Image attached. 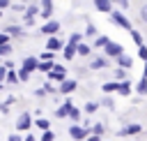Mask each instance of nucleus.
<instances>
[{"mask_svg": "<svg viewBox=\"0 0 147 141\" xmlns=\"http://www.w3.org/2000/svg\"><path fill=\"white\" fill-rule=\"evenodd\" d=\"M110 21H113V23H117V25H122L124 30H133V28H131V21H129L122 12H117V9H113V12H110Z\"/></svg>", "mask_w": 147, "mask_h": 141, "instance_id": "f257e3e1", "label": "nucleus"}, {"mask_svg": "<svg viewBox=\"0 0 147 141\" xmlns=\"http://www.w3.org/2000/svg\"><path fill=\"white\" fill-rule=\"evenodd\" d=\"M87 134H90V127H83V125H71V127H69V136L76 139V141L87 139Z\"/></svg>", "mask_w": 147, "mask_h": 141, "instance_id": "f03ea898", "label": "nucleus"}, {"mask_svg": "<svg viewBox=\"0 0 147 141\" xmlns=\"http://www.w3.org/2000/svg\"><path fill=\"white\" fill-rule=\"evenodd\" d=\"M48 79H51V81H60V83H64V81H67V69H64L62 65H55V67L48 72Z\"/></svg>", "mask_w": 147, "mask_h": 141, "instance_id": "7ed1b4c3", "label": "nucleus"}, {"mask_svg": "<svg viewBox=\"0 0 147 141\" xmlns=\"http://www.w3.org/2000/svg\"><path fill=\"white\" fill-rule=\"evenodd\" d=\"M106 53H108L110 58H119L124 51H122V46H119L117 42H108V46H106Z\"/></svg>", "mask_w": 147, "mask_h": 141, "instance_id": "20e7f679", "label": "nucleus"}, {"mask_svg": "<svg viewBox=\"0 0 147 141\" xmlns=\"http://www.w3.org/2000/svg\"><path fill=\"white\" fill-rule=\"evenodd\" d=\"M60 30V23L57 21H46L44 25H41V32H46V35H53V32H57Z\"/></svg>", "mask_w": 147, "mask_h": 141, "instance_id": "39448f33", "label": "nucleus"}, {"mask_svg": "<svg viewBox=\"0 0 147 141\" xmlns=\"http://www.w3.org/2000/svg\"><path fill=\"white\" fill-rule=\"evenodd\" d=\"M30 123H32L30 113H21V116H18V123H16V127H18V129H30Z\"/></svg>", "mask_w": 147, "mask_h": 141, "instance_id": "423d86ee", "label": "nucleus"}, {"mask_svg": "<svg viewBox=\"0 0 147 141\" xmlns=\"http://www.w3.org/2000/svg\"><path fill=\"white\" fill-rule=\"evenodd\" d=\"M94 7L99 12H113V0H94Z\"/></svg>", "mask_w": 147, "mask_h": 141, "instance_id": "0eeeda50", "label": "nucleus"}, {"mask_svg": "<svg viewBox=\"0 0 147 141\" xmlns=\"http://www.w3.org/2000/svg\"><path fill=\"white\" fill-rule=\"evenodd\" d=\"M60 90H62L64 95H69V92H74V90H76V81H74V79H67L64 83H60Z\"/></svg>", "mask_w": 147, "mask_h": 141, "instance_id": "6e6552de", "label": "nucleus"}, {"mask_svg": "<svg viewBox=\"0 0 147 141\" xmlns=\"http://www.w3.org/2000/svg\"><path fill=\"white\" fill-rule=\"evenodd\" d=\"M53 14V0H41V16L48 18Z\"/></svg>", "mask_w": 147, "mask_h": 141, "instance_id": "1a4fd4ad", "label": "nucleus"}, {"mask_svg": "<svg viewBox=\"0 0 147 141\" xmlns=\"http://www.w3.org/2000/svg\"><path fill=\"white\" fill-rule=\"evenodd\" d=\"M71 106H74L71 102H64V104H62V106L55 111V116H57V118H64V116H69V113H71Z\"/></svg>", "mask_w": 147, "mask_h": 141, "instance_id": "9d476101", "label": "nucleus"}, {"mask_svg": "<svg viewBox=\"0 0 147 141\" xmlns=\"http://www.w3.org/2000/svg\"><path fill=\"white\" fill-rule=\"evenodd\" d=\"M140 129H142V127H140V125H136V123H133V125H126V127H124V129H119V136H126V134H138V132H140Z\"/></svg>", "mask_w": 147, "mask_h": 141, "instance_id": "9b49d317", "label": "nucleus"}, {"mask_svg": "<svg viewBox=\"0 0 147 141\" xmlns=\"http://www.w3.org/2000/svg\"><path fill=\"white\" fill-rule=\"evenodd\" d=\"M46 49H48V51H57V49H62V42H60L57 37H48V42H46Z\"/></svg>", "mask_w": 147, "mask_h": 141, "instance_id": "f8f14e48", "label": "nucleus"}, {"mask_svg": "<svg viewBox=\"0 0 147 141\" xmlns=\"http://www.w3.org/2000/svg\"><path fill=\"white\" fill-rule=\"evenodd\" d=\"M117 65H119V67H124V69H131V67H133V60H131L129 55H124V53H122V55L117 58Z\"/></svg>", "mask_w": 147, "mask_h": 141, "instance_id": "ddd939ff", "label": "nucleus"}, {"mask_svg": "<svg viewBox=\"0 0 147 141\" xmlns=\"http://www.w3.org/2000/svg\"><path fill=\"white\" fill-rule=\"evenodd\" d=\"M76 53H78V46H76V44H67V46H64V58H67V60H71Z\"/></svg>", "mask_w": 147, "mask_h": 141, "instance_id": "4468645a", "label": "nucleus"}, {"mask_svg": "<svg viewBox=\"0 0 147 141\" xmlns=\"http://www.w3.org/2000/svg\"><path fill=\"white\" fill-rule=\"evenodd\" d=\"M34 67H39V60H37V58H25V60H23V69L32 72Z\"/></svg>", "mask_w": 147, "mask_h": 141, "instance_id": "2eb2a0df", "label": "nucleus"}, {"mask_svg": "<svg viewBox=\"0 0 147 141\" xmlns=\"http://www.w3.org/2000/svg\"><path fill=\"white\" fill-rule=\"evenodd\" d=\"M103 92H113V90H117L119 92V81H110V83H103V88H101Z\"/></svg>", "mask_w": 147, "mask_h": 141, "instance_id": "dca6fc26", "label": "nucleus"}, {"mask_svg": "<svg viewBox=\"0 0 147 141\" xmlns=\"http://www.w3.org/2000/svg\"><path fill=\"white\" fill-rule=\"evenodd\" d=\"M126 74H129V72H126L124 67H117V69H115V79H117L119 83H122V81H126Z\"/></svg>", "mask_w": 147, "mask_h": 141, "instance_id": "f3484780", "label": "nucleus"}, {"mask_svg": "<svg viewBox=\"0 0 147 141\" xmlns=\"http://www.w3.org/2000/svg\"><path fill=\"white\" fill-rule=\"evenodd\" d=\"M140 95H147V76H142L140 81H138V88H136Z\"/></svg>", "mask_w": 147, "mask_h": 141, "instance_id": "a211bd4d", "label": "nucleus"}, {"mask_svg": "<svg viewBox=\"0 0 147 141\" xmlns=\"http://www.w3.org/2000/svg\"><path fill=\"white\" fill-rule=\"evenodd\" d=\"M7 32L14 35V37H18V35H23V28L21 25H7Z\"/></svg>", "mask_w": 147, "mask_h": 141, "instance_id": "6ab92c4d", "label": "nucleus"}, {"mask_svg": "<svg viewBox=\"0 0 147 141\" xmlns=\"http://www.w3.org/2000/svg\"><path fill=\"white\" fill-rule=\"evenodd\" d=\"M108 65V60H103V58H94L92 60V69H101V67H106Z\"/></svg>", "mask_w": 147, "mask_h": 141, "instance_id": "aec40b11", "label": "nucleus"}, {"mask_svg": "<svg viewBox=\"0 0 147 141\" xmlns=\"http://www.w3.org/2000/svg\"><path fill=\"white\" fill-rule=\"evenodd\" d=\"M83 37H85V35H80V32H71V37H69V44H76V46H78Z\"/></svg>", "mask_w": 147, "mask_h": 141, "instance_id": "412c9836", "label": "nucleus"}, {"mask_svg": "<svg viewBox=\"0 0 147 141\" xmlns=\"http://www.w3.org/2000/svg\"><path fill=\"white\" fill-rule=\"evenodd\" d=\"M129 92H131V83L129 81H122L119 83V95H129Z\"/></svg>", "mask_w": 147, "mask_h": 141, "instance_id": "4be33fe9", "label": "nucleus"}, {"mask_svg": "<svg viewBox=\"0 0 147 141\" xmlns=\"http://www.w3.org/2000/svg\"><path fill=\"white\" fill-rule=\"evenodd\" d=\"M131 37H133V42H136L138 46H145V44H142V35H140L138 30H131Z\"/></svg>", "mask_w": 147, "mask_h": 141, "instance_id": "5701e85b", "label": "nucleus"}, {"mask_svg": "<svg viewBox=\"0 0 147 141\" xmlns=\"http://www.w3.org/2000/svg\"><path fill=\"white\" fill-rule=\"evenodd\" d=\"M90 53H92V49L87 44H78V55H90Z\"/></svg>", "mask_w": 147, "mask_h": 141, "instance_id": "b1692460", "label": "nucleus"}, {"mask_svg": "<svg viewBox=\"0 0 147 141\" xmlns=\"http://www.w3.org/2000/svg\"><path fill=\"white\" fill-rule=\"evenodd\" d=\"M53 67H55V62H44V60H39V69H41V72H51Z\"/></svg>", "mask_w": 147, "mask_h": 141, "instance_id": "393cba45", "label": "nucleus"}, {"mask_svg": "<svg viewBox=\"0 0 147 141\" xmlns=\"http://www.w3.org/2000/svg\"><path fill=\"white\" fill-rule=\"evenodd\" d=\"M96 109H99V102H87V104H85V111H87V113H94Z\"/></svg>", "mask_w": 147, "mask_h": 141, "instance_id": "a878e982", "label": "nucleus"}, {"mask_svg": "<svg viewBox=\"0 0 147 141\" xmlns=\"http://www.w3.org/2000/svg\"><path fill=\"white\" fill-rule=\"evenodd\" d=\"M69 118H71L74 123H78V120H80V111H78L76 106H71V113H69Z\"/></svg>", "mask_w": 147, "mask_h": 141, "instance_id": "bb28decb", "label": "nucleus"}, {"mask_svg": "<svg viewBox=\"0 0 147 141\" xmlns=\"http://www.w3.org/2000/svg\"><path fill=\"white\" fill-rule=\"evenodd\" d=\"M96 35V28L92 25V23H87V28H85V37H94Z\"/></svg>", "mask_w": 147, "mask_h": 141, "instance_id": "cd10ccee", "label": "nucleus"}, {"mask_svg": "<svg viewBox=\"0 0 147 141\" xmlns=\"http://www.w3.org/2000/svg\"><path fill=\"white\" fill-rule=\"evenodd\" d=\"M108 42H110L108 37H96V42H94V46H103V49H106V46H108Z\"/></svg>", "mask_w": 147, "mask_h": 141, "instance_id": "c85d7f7f", "label": "nucleus"}, {"mask_svg": "<svg viewBox=\"0 0 147 141\" xmlns=\"http://www.w3.org/2000/svg\"><path fill=\"white\" fill-rule=\"evenodd\" d=\"M11 53V46L9 44H0V55H9Z\"/></svg>", "mask_w": 147, "mask_h": 141, "instance_id": "c756f323", "label": "nucleus"}, {"mask_svg": "<svg viewBox=\"0 0 147 141\" xmlns=\"http://www.w3.org/2000/svg\"><path fill=\"white\" fill-rule=\"evenodd\" d=\"M18 79H21V81H28V79H30V72L21 67V69H18Z\"/></svg>", "mask_w": 147, "mask_h": 141, "instance_id": "7c9ffc66", "label": "nucleus"}, {"mask_svg": "<svg viewBox=\"0 0 147 141\" xmlns=\"http://www.w3.org/2000/svg\"><path fill=\"white\" fill-rule=\"evenodd\" d=\"M37 127H39V129H44V132H48V120L39 118V120H37Z\"/></svg>", "mask_w": 147, "mask_h": 141, "instance_id": "2f4dec72", "label": "nucleus"}, {"mask_svg": "<svg viewBox=\"0 0 147 141\" xmlns=\"http://www.w3.org/2000/svg\"><path fill=\"white\" fill-rule=\"evenodd\" d=\"M92 134H99V136H101V134H103V125H101V123H96V125L92 127Z\"/></svg>", "mask_w": 147, "mask_h": 141, "instance_id": "473e14b6", "label": "nucleus"}, {"mask_svg": "<svg viewBox=\"0 0 147 141\" xmlns=\"http://www.w3.org/2000/svg\"><path fill=\"white\" fill-rule=\"evenodd\" d=\"M140 21H142V23H147V5H142V7H140Z\"/></svg>", "mask_w": 147, "mask_h": 141, "instance_id": "72a5a7b5", "label": "nucleus"}, {"mask_svg": "<svg viewBox=\"0 0 147 141\" xmlns=\"http://www.w3.org/2000/svg\"><path fill=\"white\" fill-rule=\"evenodd\" d=\"M34 14H37V7H34V5H30V7H28V12H25V16H28V18H32Z\"/></svg>", "mask_w": 147, "mask_h": 141, "instance_id": "f704fd0d", "label": "nucleus"}, {"mask_svg": "<svg viewBox=\"0 0 147 141\" xmlns=\"http://www.w3.org/2000/svg\"><path fill=\"white\" fill-rule=\"evenodd\" d=\"M138 55H140V58L147 62V46H140V49H138Z\"/></svg>", "mask_w": 147, "mask_h": 141, "instance_id": "c9c22d12", "label": "nucleus"}, {"mask_svg": "<svg viewBox=\"0 0 147 141\" xmlns=\"http://www.w3.org/2000/svg\"><path fill=\"white\" fill-rule=\"evenodd\" d=\"M7 81H9V83H16V81H18V76H16L14 72H7Z\"/></svg>", "mask_w": 147, "mask_h": 141, "instance_id": "e433bc0d", "label": "nucleus"}, {"mask_svg": "<svg viewBox=\"0 0 147 141\" xmlns=\"http://www.w3.org/2000/svg\"><path fill=\"white\" fill-rule=\"evenodd\" d=\"M101 104H103V106H108V109H113V106H115L110 97H103V99H101Z\"/></svg>", "mask_w": 147, "mask_h": 141, "instance_id": "4c0bfd02", "label": "nucleus"}, {"mask_svg": "<svg viewBox=\"0 0 147 141\" xmlns=\"http://www.w3.org/2000/svg\"><path fill=\"white\" fill-rule=\"evenodd\" d=\"M41 141H53V132H51V129L44 132V134H41Z\"/></svg>", "mask_w": 147, "mask_h": 141, "instance_id": "58836bf2", "label": "nucleus"}, {"mask_svg": "<svg viewBox=\"0 0 147 141\" xmlns=\"http://www.w3.org/2000/svg\"><path fill=\"white\" fill-rule=\"evenodd\" d=\"M41 60H44V62H51V60H53V53H51V51H48V53H41Z\"/></svg>", "mask_w": 147, "mask_h": 141, "instance_id": "ea45409f", "label": "nucleus"}, {"mask_svg": "<svg viewBox=\"0 0 147 141\" xmlns=\"http://www.w3.org/2000/svg\"><path fill=\"white\" fill-rule=\"evenodd\" d=\"M34 95H37V97H44V95H46V88H37Z\"/></svg>", "mask_w": 147, "mask_h": 141, "instance_id": "a19ab883", "label": "nucleus"}, {"mask_svg": "<svg viewBox=\"0 0 147 141\" xmlns=\"http://www.w3.org/2000/svg\"><path fill=\"white\" fill-rule=\"evenodd\" d=\"M0 44H9V35H0Z\"/></svg>", "mask_w": 147, "mask_h": 141, "instance_id": "79ce46f5", "label": "nucleus"}, {"mask_svg": "<svg viewBox=\"0 0 147 141\" xmlns=\"http://www.w3.org/2000/svg\"><path fill=\"white\" fill-rule=\"evenodd\" d=\"M117 2H119V7H122V9H126V7H129V0H117Z\"/></svg>", "mask_w": 147, "mask_h": 141, "instance_id": "37998d69", "label": "nucleus"}, {"mask_svg": "<svg viewBox=\"0 0 147 141\" xmlns=\"http://www.w3.org/2000/svg\"><path fill=\"white\" fill-rule=\"evenodd\" d=\"M9 7V0H0V9H7Z\"/></svg>", "mask_w": 147, "mask_h": 141, "instance_id": "c03bdc74", "label": "nucleus"}, {"mask_svg": "<svg viewBox=\"0 0 147 141\" xmlns=\"http://www.w3.org/2000/svg\"><path fill=\"white\" fill-rule=\"evenodd\" d=\"M85 141H99V134H92V136H87Z\"/></svg>", "mask_w": 147, "mask_h": 141, "instance_id": "a18cd8bd", "label": "nucleus"}, {"mask_svg": "<svg viewBox=\"0 0 147 141\" xmlns=\"http://www.w3.org/2000/svg\"><path fill=\"white\" fill-rule=\"evenodd\" d=\"M145 76H147V62H145Z\"/></svg>", "mask_w": 147, "mask_h": 141, "instance_id": "49530a36", "label": "nucleus"}]
</instances>
